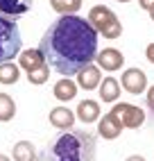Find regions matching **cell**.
<instances>
[{
	"instance_id": "6da1fadb",
	"label": "cell",
	"mask_w": 154,
	"mask_h": 161,
	"mask_svg": "<svg viewBox=\"0 0 154 161\" xmlns=\"http://www.w3.org/2000/svg\"><path fill=\"white\" fill-rule=\"evenodd\" d=\"M39 50L46 64L63 77H73L97 57V32L82 16H59L43 32Z\"/></svg>"
},
{
	"instance_id": "7a4b0ae2",
	"label": "cell",
	"mask_w": 154,
	"mask_h": 161,
	"mask_svg": "<svg viewBox=\"0 0 154 161\" xmlns=\"http://www.w3.org/2000/svg\"><path fill=\"white\" fill-rule=\"evenodd\" d=\"M36 161H97L95 136L86 130L61 132L43 147Z\"/></svg>"
},
{
	"instance_id": "3957f363",
	"label": "cell",
	"mask_w": 154,
	"mask_h": 161,
	"mask_svg": "<svg viewBox=\"0 0 154 161\" xmlns=\"http://www.w3.org/2000/svg\"><path fill=\"white\" fill-rule=\"evenodd\" d=\"M86 20H89V25L97 32V34H102L104 39H118L120 34H123V23H120V18L107 5L91 7Z\"/></svg>"
},
{
	"instance_id": "277c9868",
	"label": "cell",
	"mask_w": 154,
	"mask_h": 161,
	"mask_svg": "<svg viewBox=\"0 0 154 161\" xmlns=\"http://www.w3.org/2000/svg\"><path fill=\"white\" fill-rule=\"evenodd\" d=\"M23 50V36L16 20L0 16V64L12 61Z\"/></svg>"
},
{
	"instance_id": "5b68a950",
	"label": "cell",
	"mask_w": 154,
	"mask_h": 161,
	"mask_svg": "<svg viewBox=\"0 0 154 161\" xmlns=\"http://www.w3.org/2000/svg\"><path fill=\"white\" fill-rule=\"evenodd\" d=\"M111 114L123 123V127H127V130H138V127L145 123V111H143L140 107H136V104H129V102H116Z\"/></svg>"
},
{
	"instance_id": "8992f818",
	"label": "cell",
	"mask_w": 154,
	"mask_h": 161,
	"mask_svg": "<svg viewBox=\"0 0 154 161\" xmlns=\"http://www.w3.org/2000/svg\"><path fill=\"white\" fill-rule=\"evenodd\" d=\"M118 82H120V89H125L131 95H140L147 91V75L140 68H127Z\"/></svg>"
},
{
	"instance_id": "52a82bcc",
	"label": "cell",
	"mask_w": 154,
	"mask_h": 161,
	"mask_svg": "<svg viewBox=\"0 0 154 161\" xmlns=\"http://www.w3.org/2000/svg\"><path fill=\"white\" fill-rule=\"evenodd\" d=\"M95 61H97V68H104L107 73H116V70L123 68L125 57L118 48H104L102 52H97Z\"/></svg>"
},
{
	"instance_id": "ba28073f",
	"label": "cell",
	"mask_w": 154,
	"mask_h": 161,
	"mask_svg": "<svg viewBox=\"0 0 154 161\" xmlns=\"http://www.w3.org/2000/svg\"><path fill=\"white\" fill-rule=\"evenodd\" d=\"M123 123L118 120V118L109 111V114H104L100 120H97V134H100L104 141H113V138H118L120 134H123Z\"/></svg>"
},
{
	"instance_id": "9c48e42d",
	"label": "cell",
	"mask_w": 154,
	"mask_h": 161,
	"mask_svg": "<svg viewBox=\"0 0 154 161\" xmlns=\"http://www.w3.org/2000/svg\"><path fill=\"white\" fill-rule=\"evenodd\" d=\"M102 82V73L100 68L95 66V64H89L86 68H82L80 73H77V89H84V91H95L97 86H100Z\"/></svg>"
},
{
	"instance_id": "30bf717a",
	"label": "cell",
	"mask_w": 154,
	"mask_h": 161,
	"mask_svg": "<svg viewBox=\"0 0 154 161\" xmlns=\"http://www.w3.org/2000/svg\"><path fill=\"white\" fill-rule=\"evenodd\" d=\"M48 120H50V125L54 127V130L68 132V130H73V125H75V114L68 109V107H54V109H50Z\"/></svg>"
},
{
	"instance_id": "8fae6325",
	"label": "cell",
	"mask_w": 154,
	"mask_h": 161,
	"mask_svg": "<svg viewBox=\"0 0 154 161\" xmlns=\"http://www.w3.org/2000/svg\"><path fill=\"white\" fill-rule=\"evenodd\" d=\"M46 66V59H43L41 50L39 48H30V50H20L18 55V68L25 70V73H34L39 68Z\"/></svg>"
},
{
	"instance_id": "7c38bea8",
	"label": "cell",
	"mask_w": 154,
	"mask_h": 161,
	"mask_svg": "<svg viewBox=\"0 0 154 161\" xmlns=\"http://www.w3.org/2000/svg\"><path fill=\"white\" fill-rule=\"evenodd\" d=\"M32 5H34V0H0V16H7L16 20L18 16H25Z\"/></svg>"
},
{
	"instance_id": "4fadbf2b",
	"label": "cell",
	"mask_w": 154,
	"mask_h": 161,
	"mask_svg": "<svg viewBox=\"0 0 154 161\" xmlns=\"http://www.w3.org/2000/svg\"><path fill=\"white\" fill-rule=\"evenodd\" d=\"M75 116L80 118L82 123H95V120H100V102H95V100H91V98H86V100H82L80 104H77V111H75Z\"/></svg>"
},
{
	"instance_id": "5bb4252c",
	"label": "cell",
	"mask_w": 154,
	"mask_h": 161,
	"mask_svg": "<svg viewBox=\"0 0 154 161\" xmlns=\"http://www.w3.org/2000/svg\"><path fill=\"white\" fill-rule=\"evenodd\" d=\"M100 100L102 102H116L118 98H120V82L116 80V77H104L102 82H100Z\"/></svg>"
},
{
	"instance_id": "9a60e30c",
	"label": "cell",
	"mask_w": 154,
	"mask_h": 161,
	"mask_svg": "<svg viewBox=\"0 0 154 161\" xmlns=\"http://www.w3.org/2000/svg\"><path fill=\"white\" fill-rule=\"evenodd\" d=\"M12 159L14 161H36L39 154H36V147L32 141H18L14 143L12 147Z\"/></svg>"
},
{
	"instance_id": "2e32d148",
	"label": "cell",
	"mask_w": 154,
	"mask_h": 161,
	"mask_svg": "<svg viewBox=\"0 0 154 161\" xmlns=\"http://www.w3.org/2000/svg\"><path fill=\"white\" fill-rule=\"evenodd\" d=\"M52 93H54V98L59 102H70L73 98H77V84L73 80H59L54 84Z\"/></svg>"
},
{
	"instance_id": "e0dca14e",
	"label": "cell",
	"mask_w": 154,
	"mask_h": 161,
	"mask_svg": "<svg viewBox=\"0 0 154 161\" xmlns=\"http://www.w3.org/2000/svg\"><path fill=\"white\" fill-rule=\"evenodd\" d=\"M18 80H20V68H18V64H14V61L0 64V84L12 86V84H16Z\"/></svg>"
},
{
	"instance_id": "ac0fdd59",
	"label": "cell",
	"mask_w": 154,
	"mask_h": 161,
	"mask_svg": "<svg viewBox=\"0 0 154 161\" xmlns=\"http://www.w3.org/2000/svg\"><path fill=\"white\" fill-rule=\"evenodd\" d=\"M50 7L61 16H73L80 12L82 0H50Z\"/></svg>"
},
{
	"instance_id": "d6986e66",
	"label": "cell",
	"mask_w": 154,
	"mask_h": 161,
	"mask_svg": "<svg viewBox=\"0 0 154 161\" xmlns=\"http://www.w3.org/2000/svg\"><path fill=\"white\" fill-rule=\"evenodd\" d=\"M16 116V102L12 95L0 93V123H9Z\"/></svg>"
},
{
	"instance_id": "ffe728a7",
	"label": "cell",
	"mask_w": 154,
	"mask_h": 161,
	"mask_svg": "<svg viewBox=\"0 0 154 161\" xmlns=\"http://www.w3.org/2000/svg\"><path fill=\"white\" fill-rule=\"evenodd\" d=\"M48 80H50V66H48V64L43 68L34 70V73H27V82L34 84V86H41V84H46Z\"/></svg>"
},
{
	"instance_id": "44dd1931",
	"label": "cell",
	"mask_w": 154,
	"mask_h": 161,
	"mask_svg": "<svg viewBox=\"0 0 154 161\" xmlns=\"http://www.w3.org/2000/svg\"><path fill=\"white\" fill-rule=\"evenodd\" d=\"M145 102H147V109L154 114V84L147 86V91H145Z\"/></svg>"
},
{
	"instance_id": "7402d4cb",
	"label": "cell",
	"mask_w": 154,
	"mask_h": 161,
	"mask_svg": "<svg viewBox=\"0 0 154 161\" xmlns=\"http://www.w3.org/2000/svg\"><path fill=\"white\" fill-rule=\"evenodd\" d=\"M138 7L145 9V12H152L154 9V0H138Z\"/></svg>"
},
{
	"instance_id": "603a6c76",
	"label": "cell",
	"mask_w": 154,
	"mask_h": 161,
	"mask_svg": "<svg viewBox=\"0 0 154 161\" xmlns=\"http://www.w3.org/2000/svg\"><path fill=\"white\" fill-rule=\"evenodd\" d=\"M145 57H147L150 64H154V43H150V46L145 48Z\"/></svg>"
},
{
	"instance_id": "cb8c5ba5",
	"label": "cell",
	"mask_w": 154,
	"mask_h": 161,
	"mask_svg": "<svg viewBox=\"0 0 154 161\" xmlns=\"http://www.w3.org/2000/svg\"><path fill=\"white\" fill-rule=\"evenodd\" d=\"M125 161H147L145 157H140V154H131V157H127Z\"/></svg>"
},
{
	"instance_id": "d4e9b609",
	"label": "cell",
	"mask_w": 154,
	"mask_h": 161,
	"mask_svg": "<svg viewBox=\"0 0 154 161\" xmlns=\"http://www.w3.org/2000/svg\"><path fill=\"white\" fill-rule=\"evenodd\" d=\"M0 161H12V159H9L7 154H0Z\"/></svg>"
},
{
	"instance_id": "484cf974",
	"label": "cell",
	"mask_w": 154,
	"mask_h": 161,
	"mask_svg": "<svg viewBox=\"0 0 154 161\" xmlns=\"http://www.w3.org/2000/svg\"><path fill=\"white\" fill-rule=\"evenodd\" d=\"M116 3H131V0H116Z\"/></svg>"
},
{
	"instance_id": "4316f807",
	"label": "cell",
	"mask_w": 154,
	"mask_h": 161,
	"mask_svg": "<svg viewBox=\"0 0 154 161\" xmlns=\"http://www.w3.org/2000/svg\"><path fill=\"white\" fill-rule=\"evenodd\" d=\"M150 18H152V20H154V9H152V12H150Z\"/></svg>"
}]
</instances>
